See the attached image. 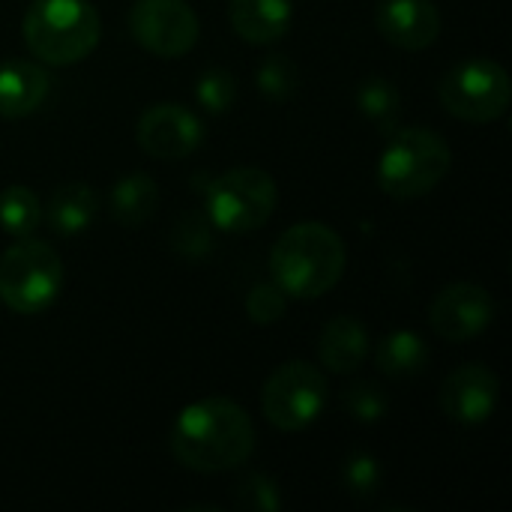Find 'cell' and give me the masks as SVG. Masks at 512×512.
I'll list each match as a JSON object with an SVG mask.
<instances>
[{"label": "cell", "mask_w": 512, "mask_h": 512, "mask_svg": "<svg viewBox=\"0 0 512 512\" xmlns=\"http://www.w3.org/2000/svg\"><path fill=\"white\" fill-rule=\"evenodd\" d=\"M255 450V426L249 414L222 396L186 405L171 426L174 459L198 474H222L240 468Z\"/></svg>", "instance_id": "cell-1"}, {"label": "cell", "mask_w": 512, "mask_h": 512, "mask_svg": "<svg viewBox=\"0 0 512 512\" xmlns=\"http://www.w3.org/2000/svg\"><path fill=\"white\" fill-rule=\"evenodd\" d=\"M345 240L321 222L291 225L270 252L273 282L294 300H318L345 273Z\"/></svg>", "instance_id": "cell-2"}, {"label": "cell", "mask_w": 512, "mask_h": 512, "mask_svg": "<svg viewBox=\"0 0 512 512\" xmlns=\"http://www.w3.org/2000/svg\"><path fill=\"white\" fill-rule=\"evenodd\" d=\"M21 33L36 60L72 66L99 45L102 21L90 0H33Z\"/></svg>", "instance_id": "cell-3"}, {"label": "cell", "mask_w": 512, "mask_h": 512, "mask_svg": "<svg viewBox=\"0 0 512 512\" xmlns=\"http://www.w3.org/2000/svg\"><path fill=\"white\" fill-rule=\"evenodd\" d=\"M453 153L444 135L426 126H408L387 135L378 159V186L393 201H414L429 195L450 171Z\"/></svg>", "instance_id": "cell-4"}, {"label": "cell", "mask_w": 512, "mask_h": 512, "mask_svg": "<svg viewBox=\"0 0 512 512\" xmlns=\"http://www.w3.org/2000/svg\"><path fill=\"white\" fill-rule=\"evenodd\" d=\"M63 285V261L45 243L33 237H18L0 255V303L18 315L45 312Z\"/></svg>", "instance_id": "cell-5"}, {"label": "cell", "mask_w": 512, "mask_h": 512, "mask_svg": "<svg viewBox=\"0 0 512 512\" xmlns=\"http://www.w3.org/2000/svg\"><path fill=\"white\" fill-rule=\"evenodd\" d=\"M279 201L273 177L261 168H231L204 192V216L228 234H246L267 225Z\"/></svg>", "instance_id": "cell-6"}, {"label": "cell", "mask_w": 512, "mask_h": 512, "mask_svg": "<svg viewBox=\"0 0 512 512\" xmlns=\"http://www.w3.org/2000/svg\"><path fill=\"white\" fill-rule=\"evenodd\" d=\"M438 96L453 117L465 123H492L510 108V75L498 60L468 57L444 75Z\"/></svg>", "instance_id": "cell-7"}, {"label": "cell", "mask_w": 512, "mask_h": 512, "mask_svg": "<svg viewBox=\"0 0 512 512\" xmlns=\"http://www.w3.org/2000/svg\"><path fill=\"white\" fill-rule=\"evenodd\" d=\"M327 405V378L318 366L306 360H291L279 366L264 390H261V408L270 426L279 432H300L312 426Z\"/></svg>", "instance_id": "cell-8"}, {"label": "cell", "mask_w": 512, "mask_h": 512, "mask_svg": "<svg viewBox=\"0 0 512 512\" xmlns=\"http://www.w3.org/2000/svg\"><path fill=\"white\" fill-rule=\"evenodd\" d=\"M132 39L156 57H183L198 42V15L186 0H138L129 9Z\"/></svg>", "instance_id": "cell-9"}, {"label": "cell", "mask_w": 512, "mask_h": 512, "mask_svg": "<svg viewBox=\"0 0 512 512\" xmlns=\"http://www.w3.org/2000/svg\"><path fill=\"white\" fill-rule=\"evenodd\" d=\"M138 147L153 159H186L204 141L201 117L183 105L159 102L138 117Z\"/></svg>", "instance_id": "cell-10"}, {"label": "cell", "mask_w": 512, "mask_h": 512, "mask_svg": "<svg viewBox=\"0 0 512 512\" xmlns=\"http://www.w3.org/2000/svg\"><path fill=\"white\" fill-rule=\"evenodd\" d=\"M492 318L495 300L483 285L474 282H456L444 288L429 309V324L444 342H468L480 336L492 324Z\"/></svg>", "instance_id": "cell-11"}, {"label": "cell", "mask_w": 512, "mask_h": 512, "mask_svg": "<svg viewBox=\"0 0 512 512\" xmlns=\"http://www.w3.org/2000/svg\"><path fill=\"white\" fill-rule=\"evenodd\" d=\"M498 375L483 363H465L453 369L441 387V411L459 426H480L498 408Z\"/></svg>", "instance_id": "cell-12"}, {"label": "cell", "mask_w": 512, "mask_h": 512, "mask_svg": "<svg viewBox=\"0 0 512 512\" xmlns=\"http://www.w3.org/2000/svg\"><path fill=\"white\" fill-rule=\"evenodd\" d=\"M375 24L402 51H423L441 36V12L432 0H381Z\"/></svg>", "instance_id": "cell-13"}, {"label": "cell", "mask_w": 512, "mask_h": 512, "mask_svg": "<svg viewBox=\"0 0 512 512\" xmlns=\"http://www.w3.org/2000/svg\"><path fill=\"white\" fill-rule=\"evenodd\" d=\"M51 93V75L33 60L0 63V117L18 120L33 114Z\"/></svg>", "instance_id": "cell-14"}, {"label": "cell", "mask_w": 512, "mask_h": 512, "mask_svg": "<svg viewBox=\"0 0 512 512\" xmlns=\"http://www.w3.org/2000/svg\"><path fill=\"white\" fill-rule=\"evenodd\" d=\"M318 357L321 366L333 375H351L357 372L369 357V330L354 315H339L324 324L318 339Z\"/></svg>", "instance_id": "cell-15"}, {"label": "cell", "mask_w": 512, "mask_h": 512, "mask_svg": "<svg viewBox=\"0 0 512 512\" xmlns=\"http://www.w3.org/2000/svg\"><path fill=\"white\" fill-rule=\"evenodd\" d=\"M234 33L249 45H270L291 30V0H231L228 9Z\"/></svg>", "instance_id": "cell-16"}, {"label": "cell", "mask_w": 512, "mask_h": 512, "mask_svg": "<svg viewBox=\"0 0 512 512\" xmlns=\"http://www.w3.org/2000/svg\"><path fill=\"white\" fill-rule=\"evenodd\" d=\"M96 213H99V195L93 192V186L72 180V183H63L51 192L45 219L57 234L75 237L93 225Z\"/></svg>", "instance_id": "cell-17"}, {"label": "cell", "mask_w": 512, "mask_h": 512, "mask_svg": "<svg viewBox=\"0 0 512 512\" xmlns=\"http://www.w3.org/2000/svg\"><path fill=\"white\" fill-rule=\"evenodd\" d=\"M156 204H159V186L147 171L123 174L111 189V216L126 228L144 225L156 213Z\"/></svg>", "instance_id": "cell-18"}, {"label": "cell", "mask_w": 512, "mask_h": 512, "mask_svg": "<svg viewBox=\"0 0 512 512\" xmlns=\"http://www.w3.org/2000/svg\"><path fill=\"white\" fill-rule=\"evenodd\" d=\"M375 366L387 378H414L423 375L429 366V345L414 330H396L384 336V342L375 351Z\"/></svg>", "instance_id": "cell-19"}, {"label": "cell", "mask_w": 512, "mask_h": 512, "mask_svg": "<svg viewBox=\"0 0 512 512\" xmlns=\"http://www.w3.org/2000/svg\"><path fill=\"white\" fill-rule=\"evenodd\" d=\"M357 108L366 120L375 123L381 135H393L399 129V114H402V93L393 81L372 75L363 78L357 87Z\"/></svg>", "instance_id": "cell-20"}, {"label": "cell", "mask_w": 512, "mask_h": 512, "mask_svg": "<svg viewBox=\"0 0 512 512\" xmlns=\"http://www.w3.org/2000/svg\"><path fill=\"white\" fill-rule=\"evenodd\" d=\"M42 204L39 195L27 186H9L0 192V228L9 237H30L39 228Z\"/></svg>", "instance_id": "cell-21"}, {"label": "cell", "mask_w": 512, "mask_h": 512, "mask_svg": "<svg viewBox=\"0 0 512 512\" xmlns=\"http://www.w3.org/2000/svg\"><path fill=\"white\" fill-rule=\"evenodd\" d=\"M255 84L261 90L264 99L270 102H285L288 96H294V90L300 87V72L294 66L291 57L285 54H270L261 60L258 72H255Z\"/></svg>", "instance_id": "cell-22"}, {"label": "cell", "mask_w": 512, "mask_h": 512, "mask_svg": "<svg viewBox=\"0 0 512 512\" xmlns=\"http://www.w3.org/2000/svg\"><path fill=\"white\" fill-rule=\"evenodd\" d=\"M171 249H174L177 255H183V258H192V261L210 255V249H213L210 219H207L204 213H198V210L183 213V216L177 219L174 231H171Z\"/></svg>", "instance_id": "cell-23"}, {"label": "cell", "mask_w": 512, "mask_h": 512, "mask_svg": "<svg viewBox=\"0 0 512 512\" xmlns=\"http://www.w3.org/2000/svg\"><path fill=\"white\" fill-rule=\"evenodd\" d=\"M342 408L357 420V423H381L390 411V399L384 393V387H378L375 381H357L342 393Z\"/></svg>", "instance_id": "cell-24"}, {"label": "cell", "mask_w": 512, "mask_h": 512, "mask_svg": "<svg viewBox=\"0 0 512 512\" xmlns=\"http://www.w3.org/2000/svg\"><path fill=\"white\" fill-rule=\"evenodd\" d=\"M381 480H384V471L372 453H363V450L351 453L342 465V483H345L348 495L357 501H369L381 489Z\"/></svg>", "instance_id": "cell-25"}, {"label": "cell", "mask_w": 512, "mask_h": 512, "mask_svg": "<svg viewBox=\"0 0 512 512\" xmlns=\"http://www.w3.org/2000/svg\"><path fill=\"white\" fill-rule=\"evenodd\" d=\"M195 99L204 111L210 114H225L231 111L234 99H237V81L228 69H207L198 75L195 81Z\"/></svg>", "instance_id": "cell-26"}, {"label": "cell", "mask_w": 512, "mask_h": 512, "mask_svg": "<svg viewBox=\"0 0 512 512\" xmlns=\"http://www.w3.org/2000/svg\"><path fill=\"white\" fill-rule=\"evenodd\" d=\"M237 507L249 512H279L282 510V492L273 477L255 471L237 483Z\"/></svg>", "instance_id": "cell-27"}, {"label": "cell", "mask_w": 512, "mask_h": 512, "mask_svg": "<svg viewBox=\"0 0 512 512\" xmlns=\"http://www.w3.org/2000/svg\"><path fill=\"white\" fill-rule=\"evenodd\" d=\"M285 312H288V294L276 282H258L246 297V315L261 327L282 321Z\"/></svg>", "instance_id": "cell-28"}]
</instances>
